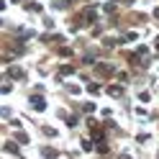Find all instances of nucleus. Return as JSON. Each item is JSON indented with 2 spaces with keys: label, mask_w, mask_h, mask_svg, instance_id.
Here are the masks:
<instances>
[{
  "label": "nucleus",
  "mask_w": 159,
  "mask_h": 159,
  "mask_svg": "<svg viewBox=\"0 0 159 159\" xmlns=\"http://www.w3.org/2000/svg\"><path fill=\"white\" fill-rule=\"evenodd\" d=\"M34 108H39V111L44 108V100H41V98H34Z\"/></svg>",
  "instance_id": "f257e3e1"
},
{
  "label": "nucleus",
  "mask_w": 159,
  "mask_h": 159,
  "mask_svg": "<svg viewBox=\"0 0 159 159\" xmlns=\"http://www.w3.org/2000/svg\"><path fill=\"white\" fill-rule=\"evenodd\" d=\"M44 154H46L49 159H54V157H57V152H54V149H44Z\"/></svg>",
  "instance_id": "f03ea898"
}]
</instances>
